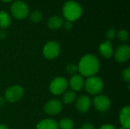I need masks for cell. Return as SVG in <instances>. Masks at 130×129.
I'll return each instance as SVG.
<instances>
[{"mask_svg": "<svg viewBox=\"0 0 130 129\" xmlns=\"http://www.w3.org/2000/svg\"><path fill=\"white\" fill-rule=\"evenodd\" d=\"M115 60L119 63L126 62L130 58V47L127 44L119 46L114 53Z\"/></svg>", "mask_w": 130, "mask_h": 129, "instance_id": "obj_9", "label": "cell"}, {"mask_svg": "<svg viewBox=\"0 0 130 129\" xmlns=\"http://www.w3.org/2000/svg\"><path fill=\"white\" fill-rule=\"evenodd\" d=\"M36 129H59L58 122L52 119H43L37 123Z\"/></svg>", "mask_w": 130, "mask_h": 129, "instance_id": "obj_15", "label": "cell"}, {"mask_svg": "<svg viewBox=\"0 0 130 129\" xmlns=\"http://www.w3.org/2000/svg\"><path fill=\"white\" fill-rule=\"evenodd\" d=\"M91 106V100L87 95H82L77 100L75 103L76 109L82 113H85L89 111Z\"/></svg>", "mask_w": 130, "mask_h": 129, "instance_id": "obj_11", "label": "cell"}, {"mask_svg": "<svg viewBox=\"0 0 130 129\" xmlns=\"http://www.w3.org/2000/svg\"><path fill=\"white\" fill-rule=\"evenodd\" d=\"M84 87L89 94L97 95L102 91L104 88V83L101 78L94 75L88 78L85 81Z\"/></svg>", "mask_w": 130, "mask_h": 129, "instance_id": "obj_3", "label": "cell"}, {"mask_svg": "<svg viewBox=\"0 0 130 129\" xmlns=\"http://www.w3.org/2000/svg\"><path fill=\"white\" fill-rule=\"evenodd\" d=\"M93 103H94V108L101 113L107 112V110H109L111 106L110 100L107 96L102 94H99L96 96L94 98Z\"/></svg>", "mask_w": 130, "mask_h": 129, "instance_id": "obj_8", "label": "cell"}, {"mask_svg": "<svg viewBox=\"0 0 130 129\" xmlns=\"http://www.w3.org/2000/svg\"><path fill=\"white\" fill-rule=\"evenodd\" d=\"M81 129H96V128H95V127H94L92 124H91V123H89V122H85V123L81 126Z\"/></svg>", "mask_w": 130, "mask_h": 129, "instance_id": "obj_25", "label": "cell"}, {"mask_svg": "<svg viewBox=\"0 0 130 129\" xmlns=\"http://www.w3.org/2000/svg\"><path fill=\"white\" fill-rule=\"evenodd\" d=\"M63 24V19L58 15H54L49 18L47 21V26L51 30H58Z\"/></svg>", "mask_w": 130, "mask_h": 129, "instance_id": "obj_16", "label": "cell"}, {"mask_svg": "<svg viewBox=\"0 0 130 129\" xmlns=\"http://www.w3.org/2000/svg\"><path fill=\"white\" fill-rule=\"evenodd\" d=\"M120 129H126V128H123V127H121V128H120Z\"/></svg>", "mask_w": 130, "mask_h": 129, "instance_id": "obj_32", "label": "cell"}, {"mask_svg": "<svg viewBox=\"0 0 130 129\" xmlns=\"http://www.w3.org/2000/svg\"><path fill=\"white\" fill-rule=\"evenodd\" d=\"M117 36L119 40L122 42H126L129 39V33L126 30H120L117 33Z\"/></svg>", "mask_w": 130, "mask_h": 129, "instance_id": "obj_22", "label": "cell"}, {"mask_svg": "<svg viewBox=\"0 0 130 129\" xmlns=\"http://www.w3.org/2000/svg\"><path fill=\"white\" fill-rule=\"evenodd\" d=\"M60 53V46L56 41H50L46 43L43 49V55L47 59H54Z\"/></svg>", "mask_w": 130, "mask_h": 129, "instance_id": "obj_7", "label": "cell"}, {"mask_svg": "<svg viewBox=\"0 0 130 129\" xmlns=\"http://www.w3.org/2000/svg\"><path fill=\"white\" fill-rule=\"evenodd\" d=\"M42 18H43V14L39 11H34L30 15V21H33V22H34V23H38V22L41 21Z\"/></svg>", "mask_w": 130, "mask_h": 129, "instance_id": "obj_20", "label": "cell"}, {"mask_svg": "<svg viewBox=\"0 0 130 129\" xmlns=\"http://www.w3.org/2000/svg\"><path fill=\"white\" fill-rule=\"evenodd\" d=\"M11 24L10 15L5 11H0V28L5 29Z\"/></svg>", "mask_w": 130, "mask_h": 129, "instance_id": "obj_17", "label": "cell"}, {"mask_svg": "<svg viewBox=\"0 0 130 129\" xmlns=\"http://www.w3.org/2000/svg\"><path fill=\"white\" fill-rule=\"evenodd\" d=\"M64 27H65L66 30H71L72 27V22L69 21H66L64 23Z\"/></svg>", "mask_w": 130, "mask_h": 129, "instance_id": "obj_26", "label": "cell"}, {"mask_svg": "<svg viewBox=\"0 0 130 129\" xmlns=\"http://www.w3.org/2000/svg\"><path fill=\"white\" fill-rule=\"evenodd\" d=\"M78 72L84 77L94 76L100 69V62L98 59L91 54L85 55L79 61L78 65Z\"/></svg>", "mask_w": 130, "mask_h": 129, "instance_id": "obj_1", "label": "cell"}, {"mask_svg": "<svg viewBox=\"0 0 130 129\" xmlns=\"http://www.w3.org/2000/svg\"><path fill=\"white\" fill-rule=\"evenodd\" d=\"M6 37V32L4 30H0V39L1 40H4Z\"/></svg>", "mask_w": 130, "mask_h": 129, "instance_id": "obj_28", "label": "cell"}, {"mask_svg": "<svg viewBox=\"0 0 130 129\" xmlns=\"http://www.w3.org/2000/svg\"><path fill=\"white\" fill-rule=\"evenodd\" d=\"M98 49H99V52L101 53V55L105 59L111 58L113 54L112 43H110V41H108V40L104 41L102 43H101L99 45Z\"/></svg>", "mask_w": 130, "mask_h": 129, "instance_id": "obj_13", "label": "cell"}, {"mask_svg": "<svg viewBox=\"0 0 130 129\" xmlns=\"http://www.w3.org/2000/svg\"><path fill=\"white\" fill-rule=\"evenodd\" d=\"M62 100L65 104H71L76 100V94L73 90H66L62 97Z\"/></svg>", "mask_w": 130, "mask_h": 129, "instance_id": "obj_18", "label": "cell"}, {"mask_svg": "<svg viewBox=\"0 0 130 129\" xmlns=\"http://www.w3.org/2000/svg\"><path fill=\"white\" fill-rule=\"evenodd\" d=\"M74 125V122L69 118L62 119L58 122V127L59 129H73Z\"/></svg>", "mask_w": 130, "mask_h": 129, "instance_id": "obj_19", "label": "cell"}, {"mask_svg": "<svg viewBox=\"0 0 130 129\" xmlns=\"http://www.w3.org/2000/svg\"><path fill=\"white\" fill-rule=\"evenodd\" d=\"M66 71L72 75H75L78 72V65H75L74 63H69L66 66Z\"/></svg>", "mask_w": 130, "mask_h": 129, "instance_id": "obj_21", "label": "cell"}, {"mask_svg": "<svg viewBox=\"0 0 130 129\" xmlns=\"http://www.w3.org/2000/svg\"><path fill=\"white\" fill-rule=\"evenodd\" d=\"M11 12L15 18L22 20L26 18L29 14L27 5L22 1H16L11 6Z\"/></svg>", "mask_w": 130, "mask_h": 129, "instance_id": "obj_5", "label": "cell"}, {"mask_svg": "<svg viewBox=\"0 0 130 129\" xmlns=\"http://www.w3.org/2000/svg\"><path fill=\"white\" fill-rule=\"evenodd\" d=\"M62 108V103L56 99L49 100L44 106V112L47 115L54 116L59 114Z\"/></svg>", "mask_w": 130, "mask_h": 129, "instance_id": "obj_10", "label": "cell"}, {"mask_svg": "<svg viewBox=\"0 0 130 129\" xmlns=\"http://www.w3.org/2000/svg\"><path fill=\"white\" fill-rule=\"evenodd\" d=\"M99 129H116V128L112 125H104Z\"/></svg>", "mask_w": 130, "mask_h": 129, "instance_id": "obj_27", "label": "cell"}, {"mask_svg": "<svg viewBox=\"0 0 130 129\" xmlns=\"http://www.w3.org/2000/svg\"><path fill=\"white\" fill-rule=\"evenodd\" d=\"M69 86L68 81L62 77L55 78L50 84L49 89L52 94L53 95H61L64 94Z\"/></svg>", "mask_w": 130, "mask_h": 129, "instance_id": "obj_4", "label": "cell"}, {"mask_svg": "<svg viewBox=\"0 0 130 129\" xmlns=\"http://www.w3.org/2000/svg\"><path fill=\"white\" fill-rule=\"evenodd\" d=\"M0 129H9L8 127L5 125H3V124H0Z\"/></svg>", "mask_w": 130, "mask_h": 129, "instance_id": "obj_30", "label": "cell"}, {"mask_svg": "<svg viewBox=\"0 0 130 129\" xmlns=\"http://www.w3.org/2000/svg\"><path fill=\"white\" fill-rule=\"evenodd\" d=\"M24 89L19 85H13L5 92V100L9 103H15L24 96Z\"/></svg>", "mask_w": 130, "mask_h": 129, "instance_id": "obj_6", "label": "cell"}, {"mask_svg": "<svg viewBox=\"0 0 130 129\" xmlns=\"http://www.w3.org/2000/svg\"><path fill=\"white\" fill-rule=\"evenodd\" d=\"M2 2H11L12 0H2Z\"/></svg>", "mask_w": 130, "mask_h": 129, "instance_id": "obj_31", "label": "cell"}, {"mask_svg": "<svg viewBox=\"0 0 130 129\" xmlns=\"http://www.w3.org/2000/svg\"><path fill=\"white\" fill-rule=\"evenodd\" d=\"M5 104V98L0 97V108L2 107V106H4Z\"/></svg>", "mask_w": 130, "mask_h": 129, "instance_id": "obj_29", "label": "cell"}, {"mask_svg": "<svg viewBox=\"0 0 130 129\" xmlns=\"http://www.w3.org/2000/svg\"><path fill=\"white\" fill-rule=\"evenodd\" d=\"M116 34H117L116 30L113 28L109 29L107 32V34H106V36H107V39L108 40V41H110L113 39H114V37L116 36Z\"/></svg>", "mask_w": 130, "mask_h": 129, "instance_id": "obj_24", "label": "cell"}, {"mask_svg": "<svg viewBox=\"0 0 130 129\" xmlns=\"http://www.w3.org/2000/svg\"><path fill=\"white\" fill-rule=\"evenodd\" d=\"M62 14L66 21H75L82 16V8L75 1H68L62 7Z\"/></svg>", "mask_w": 130, "mask_h": 129, "instance_id": "obj_2", "label": "cell"}, {"mask_svg": "<svg viewBox=\"0 0 130 129\" xmlns=\"http://www.w3.org/2000/svg\"><path fill=\"white\" fill-rule=\"evenodd\" d=\"M120 122L123 128H130V107L124 106L120 113Z\"/></svg>", "mask_w": 130, "mask_h": 129, "instance_id": "obj_14", "label": "cell"}, {"mask_svg": "<svg viewBox=\"0 0 130 129\" xmlns=\"http://www.w3.org/2000/svg\"><path fill=\"white\" fill-rule=\"evenodd\" d=\"M85 81L82 75H72L69 80V86L73 91H79L84 87Z\"/></svg>", "mask_w": 130, "mask_h": 129, "instance_id": "obj_12", "label": "cell"}, {"mask_svg": "<svg viewBox=\"0 0 130 129\" xmlns=\"http://www.w3.org/2000/svg\"><path fill=\"white\" fill-rule=\"evenodd\" d=\"M122 78L124 81L129 83L130 82V68H126L122 71Z\"/></svg>", "mask_w": 130, "mask_h": 129, "instance_id": "obj_23", "label": "cell"}]
</instances>
